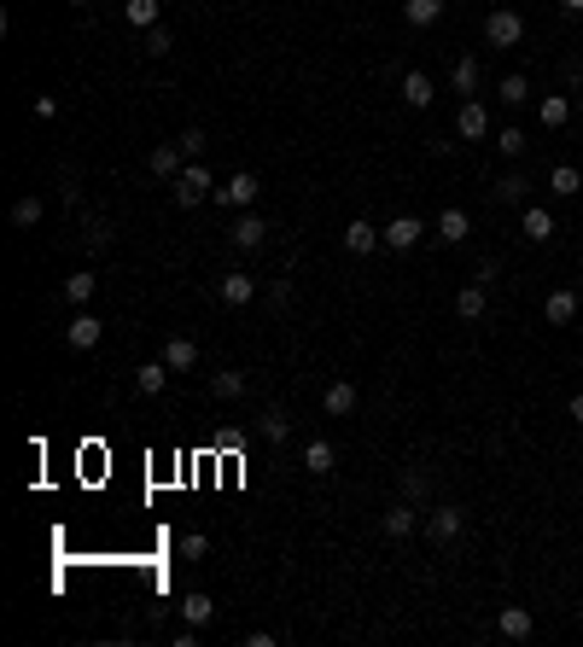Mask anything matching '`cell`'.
<instances>
[{"label":"cell","instance_id":"obj_38","mask_svg":"<svg viewBox=\"0 0 583 647\" xmlns=\"http://www.w3.org/2000/svg\"><path fill=\"white\" fill-rule=\"evenodd\" d=\"M403 496H408V502H420V496H426V473H408V466H403Z\"/></svg>","mask_w":583,"mask_h":647},{"label":"cell","instance_id":"obj_37","mask_svg":"<svg viewBox=\"0 0 583 647\" xmlns=\"http://www.w3.org/2000/svg\"><path fill=\"white\" fill-rule=\"evenodd\" d=\"M205 128H181V152H187V158H198V152H205Z\"/></svg>","mask_w":583,"mask_h":647},{"label":"cell","instance_id":"obj_9","mask_svg":"<svg viewBox=\"0 0 583 647\" xmlns=\"http://www.w3.org/2000/svg\"><path fill=\"white\" fill-rule=\"evenodd\" d=\"M99 333H105V321H94V315H76V321H70L65 327V344H70V350H94V344H99Z\"/></svg>","mask_w":583,"mask_h":647},{"label":"cell","instance_id":"obj_23","mask_svg":"<svg viewBox=\"0 0 583 647\" xmlns=\"http://www.w3.org/2000/svg\"><path fill=\"white\" fill-rule=\"evenodd\" d=\"M548 193H555V198H578V193H583V175H578L571 164H555V175H548Z\"/></svg>","mask_w":583,"mask_h":647},{"label":"cell","instance_id":"obj_29","mask_svg":"<svg viewBox=\"0 0 583 647\" xmlns=\"http://www.w3.org/2000/svg\"><path fill=\"white\" fill-rule=\"evenodd\" d=\"M94 274H88V268H76V274H70V281H65V297H70V304H76V310H88V297H94Z\"/></svg>","mask_w":583,"mask_h":647},{"label":"cell","instance_id":"obj_3","mask_svg":"<svg viewBox=\"0 0 583 647\" xmlns=\"http://www.w3.org/2000/svg\"><path fill=\"white\" fill-rule=\"evenodd\" d=\"M257 193H263V181H257L251 169H239V175H228V181L216 187V198H222V204H234V211H251V204H257Z\"/></svg>","mask_w":583,"mask_h":647},{"label":"cell","instance_id":"obj_10","mask_svg":"<svg viewBox=\"0 0 583 647\" xmlns=\"http://www.w3.org/2000/svg\"><path fill=\"white\" fill-rule=\"evenodd\" d=\"M216 292H222V304H228V310H245L251 297H257V281L234 268V274H222V286H216Z\"/></svg>","mask_w":583,"mask_h":647},{"label":"cell","instance_id":"obj_5","mask_svg":"<svg viewBox=\"0 0 583 647\" xmlns=\"http://www.w3.org/2000/svg\"><path fill=\"white\" fill-rule=\"evenodd\" d=\"M338 240H345V251H350V257H368V251H379V245H385V234H379V227L368 222V216H356V222H350L345 234H338Z\"/></svg>","mask_w":583,"mask_h":647},{"label":"cell","instance_id":"obj_34","mask_svg":"<svg viewBox=\"0 0 583 647\" xmlns=\"http://www.w3.org/2000/svg\"><path fill=\"white\" fill-rule=\"evenodd\" d=\"M525 99H531L525 76H501V105H525Z\"/></svg>","mask_w":583,"mask_h":647},{"label":"cell","instance_id":"obj_19","mask_svg":"<svg viewBox=\"0 0 583 647\" xmlns=\"http://www.w3.org/2000/svg\"><path fill=\"white\" fill-rule=\"evenodd\" d=\"M379 525H385V536H408V531L420 525V513H415V502L403 496L397 507H385V520H379Z\"/></svg>","mask_w":583,"mask_h":647},{"label":"cell","instance_id":"obj_32","mask_svg":"<svg viewBox=\"0 0 583 647\" xmlns=\"http://www.w3.org/2000/svg\"><path fill=\"white\" fill-rule=\"evenodd\" d=\"M263 437H268V443H286V437H292V414H286V408H268V414H263Z\"/></svg>","mask_w":583,"mask_h":647},{"label":"cell","instance_id":"obj_16","mask_svg":"<svg viewBox=\"0 0 583 647\" xmlns=\"http://www.w3.org/2000/svg\"><path fill=\"white\" fill-rule=\"evenodd\" d=\"M496 630L508 635V642H525V635L537 630V624H531V612H525V606H501V612H496Z\"/></svg>","mask_w":583,"mask_h":647},{"label":"cell","instance_id":"obj_40","mask_svg":"<svg viewBox=\"0 0 583 647\" xmlns=\"http://www.w3.org/2000/svg\"><path fill=\"white\" fill-rule=\"evenodd\" d=\"M501 152L519 158V152H525V135H519V128H501Z\"/></svg>","mask_w":583,"mask_h":647},{"label":"cell","instance_id":"obj_41","mask_svg":"<svg viewBox=\"0 0 583 647\" xmlns=\"http://www.w3.org/2000/svg\"><path fill=\"white\" fill-rule=\"evenodd\" d=\"M571 426H583V391L571 397Z\"/></svg>","mask_w":583,"mask_h":647},{"label":"cell","instance_id":"obj_17","mask_svg":"<svg viewBox=\"0 0 583 647\" xmlns=\"http://www.w3.org/2000/svg\"><path fill=\"white\" fill-rule=\"evenodd\" d=\"M519 227H525V240H531V245H548V240L560 234V227H555V216H548V211H537V204H531V211L519 216Z\"/></svg>","mask_w":583,"mask_h":647},{"label":"cell","instance_id":"obj_6","mask_svg":"<svg viewBox=\"0 0 583 647\" xmlns=\"http://www.w3.org/2000/svg\"><path fill=\"white\" fill-rule=\"evenodd\" d=\"M455 135H461V141H485V135H490V112L478 105V99H467V105L455 112Z\"/></svg>","mask_w":583,"mask_h":647},{"label":"cell","instance_id":"obj_36","mask_svg":"<svg viewBox=\"0 0 583 647\" xmlns=\"http://www.w3.org/2000/svg\"><path fill=\"white\" fill-rule=\"evenodd\" d=\"M169 47H175V42H169V29H146V58H164Z\"/></svg>","mask_w":583,"mask_h":647},{"label":"cell","instance_id":"obj_7","mask_svg":"<svg viewBox=\"0 0 583 647\" xmlns=\"http://www.w3.org/2000/svg\"><path fill=\"white\" fill-rule=\"evenodd\" d=\"M228 240H234L239 245V251H263V245H268V222H263V216H239V222H234V234H228Z\"/></svg>","mask_w":583,"mask_h":647},{"label":"cell","instance_id":"obj_24","mask_svg":"<svg viewBox=\"0 0 583 647\" xmlns=\"http://www.w3.org/2000/svg\"><path fill=\"white\" fill-rule=\"evenodd\" d=\"M403 99H408V105H415V112H426L431 99H438V94H431V76L408 71V76H403Z\"/></svg>","mask_w":583,"mask_h":647},{"label":"cell","instance_id":"obj_13","mask_svg":"<svg viewBox=\"0 0 583 647\" xmlns=\"http://www.w3.org/2000/svg\"><path fill=\"white\" fill-rule=\"evenodd\" d=\"M164 385H169V362H164V356H158V362H140V367H135V391H140V397H158Z\"/></svg>","mask_w":583,"mask_h":647},{"label":"cell","instance_id":"obj_4","mask_svg":"<svg viewBox=\"0 0 583 647\" xmlns=\"http://www.w3.org/2000/svg\"><path fill=\"white\" fill-rule=\"evenodd\" d=\"M379 234H385V245H391V251H415V245H420V234H426V222H420V216H391V222L379 227Z\"/></svg>","mask_w":583,"mask_h":647},{"label":"cell","instance_id":"obj_20","mask_svg":"<svg viewBox=\"0 0 583 647\" xmlns=\"http://www.w3.org/2000/svg\"><path fill=\"white\" fill-rule=\"evenodd\" d=\"M403 18H408V29H431L444 18V0H403Z\"/></svg>","mask_w":583,"mask_h":647},{"label":"cell","instance_id":"obj_15","mask_svg":"<svg viewBox=\"0 0 583 647\" xmlns=\"http://www.w3.org/2000/svg\"><path fill=\"white\" fill-rule=\"evenodd\" d=\"M333 461H338V450L327 443V437H309V443H304V466L315 473V479H327V473H333Z\"/></svg>","mask_w":583,"mask_h":647},{"label":"cell","instance_id":"obj_22","mask_svg":"<svg viewBox=\"0 0 583 647\" xmlns=\"http://www.w3.org/2000/svg\"><path fill=\"white\" fill-rule=\"evenodd\" d=\"M537 117H542V128H566V123H571V99H566V94H548V99L537 105Z\"/></svg>","mask_w":583,"mask_h":647},{"label":"cell","instance_id":"obj_30","mask_svg":"<svg viewBox=\"0 0 583 647\" xmlns=\"http://www.w3.org/2000/svg\"><path fill=\"white\" fill-rule=\"evenodd\" d=\"M525 193H531V181L519 175V169H508V175H501V187H496L501 204H525Z\"/></svg>","mask_w":583,"mask_h":647},{"label":"cell","instance_id":"obj_18","mask_svg":"<svg viewBox=\"0 0 583 647\" xmlns=\"http://www.w3.org/2000/svg\"><path fill=\"white\" fill-rule=\"evenodd\" d=\"M467 234H472V216L449 204V211L438 216V240H444V245H461V240H467Z\"/></svg>","mask_w":583,"mask_h":647},{"label":"cell","instance_id":"obj_25","mask_svg":"<svg viewBox=\"0 0 583 647\" xmlns=\"http://www.w3.org/2000/svg\"><path fill=\"white\" fill-rule=\"evenodd\" d=\"M542 315L555 327H566V321H578V297L571 292H548V304H542Z\"/></svg>","mask_w":583,"mask_h":647},{"label":"cell","instance_id":"obj_42","mask_svg":"<svg viewBox=\"0 0 583 647\" xmlns=\"http://www.w3.org/2000/svg\"><path fill=\"white\" fill-rule=\"evenodd\" d=\"M560 12H583V0H560Z\"/></svg>","mask_w":583,"mask_h":647},{"label":"cell","instance_id":"obj_27","mask_svg":"<svg viewBox=\"0 0 583 647\" xmlns=\"http://www.w3.org/2000/svg\"><path fill=\"white\" fill-rule=\"evenodd\" d=\"M449 82H455V94H472V88H478V58L461 53L455 65H449Z\"/></svg>","mask_w":583,"mask_h":647},{"label":"cell","instance_id":"obj_28","mask_svg":"<svg viewBox=\"0 0 583 647\" xmlns=\"http://www.w3.org/2000/svg\"><path fill=\"white\" fill-rule=\"evenodd\" d=\"M210 397H222V403H234V397H245V374H210Z\"/></svg>","mask_w":583,"mask_h":647},{"label":"cell","instance_id":"obj_21","mask_svg":"<svg viewBox=\"0 0 583 647\" xmlns=\"http://www.w3.org/2000/svg\"><path fill=\"white\" fill-rule=\"evenodd\" d=\"M485 304H490V297H485V286H478V281L455 292V315H461V321H478V315H485Z\"/></svg>","mask_w":583,"mask_h":647},{"label":"cell","instance_id":"obj_12","mask_svg":"<svg viewBox=\"0 0 583 647\" xmlns=\"http://www.w3.org/2000/svg\"><path fill=\"white\" fill-rule=\"evenodd\" d=\"M321 403H327V414H333V420H345V414H356L361 391L350 380H338V385H327V397H321Z\"/></svg>","mask_w":583,"mask_h":647},{"label":"cell","instance_id":"obj_2","mask_svg":"<svg viewBox=\"0 0 583 647\" xmlns=\"http://www.w3.org/2000/svg\"><path fill=\"white\" fill-rule=\"evenodd\" d=\"M485 42L490 47H519V42H525V18L508 12V6H496V12L485 18Z\"/></svg>","mask_w":583,"mask_h":647},{"label":"cell","instance_id":"obj_33","mask_svg":"<svg viewBox=\"0 0 583 647\" xmlns=\"http://www.w3.org/2000/svg\"><path fill=\"white\" fill-rule=\"evenodd\" d=\"M35 222H42V198L24 193V198L12 204V227H35Z\"/></svg>","mask_w":583,"mask_h":647},{"label":"cell","instance_id":"obj_26","mask_svg":"<svg viewBox=\"0 0 583 647\" xmlns=\"http://www.w3.org/2000/svg\"><path fill=\"white\" fill-rule=\"evenodd\" d=\"M181 619H187V624H193V630H198V624H210V619H216V601H210V595H187V601H181Z\"/></svg>","mask_w":583,"mask_h":647},{"label":"cell","instance_id":"obj_35","mask_svg":"<svg viewBox=\"0 0 583 647\" xmlns=\"http://www.w3.org/2000/svg\"><path fill=\"white\" fill-rule=\"evenodd\" d=\"M205 554H210V536H181V560H205Z\"/></svg>","mask_w":583,"mask_h":647},{"label":"cell","instance_id":"obj_39","mask_svg":"<svg viewBox=\"0 0 583 647\" xmlns=\"http://www.w3.org/2000/svg\"><path fill=\"white\" fill-rule=\"evenodd\" d=\"M88 245L105 251V245H112V222H88Z\"/></svg>","mask_w":583,"mask_h":647},{"label":"cell","instance_id":"obj_11","mask_svg":"<svg viewBox=\"0 0 583 647\" xmlns=\"http://www.w3.org/2000/svg\"><path fill=\"white\" fill-rule=\"evenodd\" d=\"M164 362H169V374H193V367H198V344L175 333V338L164 344Z\"/></svg>","mask_w":583,"mask_h":647},{"label":"cell","instance_id":"obj_43","mask_svg":"<svg viewBox=\"0 0 583 647\" xmlns=\"http://www.w3.org/2000/svg\"><path fill=\"white\" fill-rule=\"evenodd\" d=\"M578 333H583V327H578Z\"/></svg>","mask_w":583,"mask_h":647},{"label":"cell","instance_id":"obj_8","mask_svg":"<svg viewBox=\"0 0 583 647\" xmlns=\"http://www.w3.org/2000/svg\"><path fill=\"white\" fill-rule=\"evenodd\" d=\"M181 158H187V152H181V141H175V146H152V152H146V169H152L158 181H175L181 169H187Z\"/></svg>","mask_w":583,"mask_h":647},{"label":"cell","instance_id":"obj_1","mask_svg":"<svg viewBox=\"0 0 583 647\" xmlns=\"http://www.w3.org/2000/svg\"><path fill=\"white\" fill-rule=\"evenodd\" d=\"M169 193H175V204H181V211H193V204H205V198L216 193V181H210V169L193 158V164H187V169L175 175V187H169Z\"/></svg>","mask_w":583,"mask_h":647},{"label":"cell","instance_id":"obj_14","mask_svg":"<svg viewBox=\"0 0 583 647\" xmlns=\"http://www.w3.org/2000/svg\"><path fill=\"white\" fill-rule=\"evenodd\" d=\"M431 536H438V543H455L461 531H467V513H461V507H438V513H431V525H426Z\"/></svg>","mask_w":583,"mask_h":647},{"label":"cell","instance_id":"obj_31","mask_svg":"<svg viewBox=\"0 0 583 647\" xmlns=\"http://www.w3.org/2000/svg\"><path fill=\"white\" fill-rule=\"evenodd\" d=\"M123 12H128V24H135V29H158V12H164V6H158V0H128Z\"/></svg>","mask_w":583,"mask_h":647}]
</instances>
